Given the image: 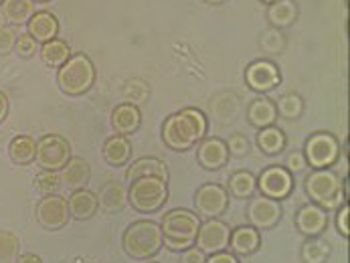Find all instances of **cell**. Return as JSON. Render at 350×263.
I'll return each mask as SVG.
<instances>
[{
	"label": "cell",
	"mask_w": 350,
	"mask_h": 263,
	"mask_svg": "<svg viewBox=\"0 0 350 263\" xmlns=\"http://www.w3.org/2000/svg\"><path fill=\"white\" fill-rule=\"evenodd\" d=\"M16 39L18 35L12 25H0V55H8L14 51Z\"/></svg>",
	"instance_id": "obj_41"
},
{
	"label": "cell",
	"mask_w": 350,
	"mask_h": 263,
	"mask_svg": "<svg viewBox=\"0 0 350 263\" xmlns=\"http://www.w3.org/2000/svg\"><path fill=\"white\" fill-rule=\"evenodd\" d=\"M0 4H2V0H0Z\"/></svg>",
	"instance_id": "obj_52"
},
{
	"label": "cell",
	"mask_w": 350,
	"mask_h": 263,
	"mask_svg": "<svg viewBox=\"0 0 350 263\" xmlns=\"http://www.w3.org/2000/svg\"><path fill=\"white\" fill-rule=\"evenodd\" d=\"M267 18L273 29H286L292 27L298 20V6L294 0H278L271 2L267 8Z\"/></svg>",
	"instance_id": "obj_29"
},
{
	"label": "cell",
	"mask_w": 350,
	"mask_h": 263,
	"mask_svg": "<svg viewBox=\"0 0 350 263\" xmlns=\"http://www.w3.org/2000/svg\"><path fill=\"white\" fill-rule=\"evenodd\" d=\"M122 94H124V100L128 104L142 105L146 104L148 98H150V85L146 81H142V79H128L124 83Z\"/></svg>",
	"instance_id": "obj_34"
},
{
	"label": "cell",
	"mask_w": 350,
	"mask_h": 263,
	"mask_svg": "<svg viewBox=\"0 0 350 263\" xmlns=\"http://www.w3.org/2000/svg\"><path fill=\"white\" fill-rule=\"evenodd\" d=\"M27 33L39 45H43V43L51 41V39H57V35H59V20H57V16L53 12H49V10H39V12H35L29 18Z\"/></svg>",
	"instance_id": "obj_20"
},
{
	"label": "cell",
	"mask_w": 350,
	"mask_h": 263,
	"mask_svg": "<svg viewBox=\"0 0 350 263\" xmlns=\"http://www.w3.org/2000/svg\"><path fill=\"white\" fill-rule=\"evenodd\" d=\"M257 191L267 199L284 201L294 191V176L284 166H267L257 176Z\"/></svg>",
	"instance_id": "obj_10"
},
{
	"label": "cell",
	"mask_w": 350,
	"mask_h": 263,
	"mask_svg": "<svg viewBox=\"0 0 350 263\" xmlns=\"http://www.w3.org/2000/svg\"><path fill=\"white\" fill-rule=\"evenodd\" d=\"M257 191V178L251 174L250 170H237L231 174L229 184H227V193L229 197L235 199H251Z\"/></svg>",
	"instance_id": "obj_31"
},
{
	"label": "cell",
	"mask_w": 350,
	"mask_h": 263,
	"mask_svg": "<svg viewBox=\"0 0 350 263\" xmlns=\"http://www.w3.org/2000/svg\"><path fill=\"white\" fill-rule=\"evenodd\" d=\"M275 107H278V115L280 117H284V120H298L304 113V100L298 94L290 92V94H284L278 100Z\"/></svg>",
	"instance_id": "obj_35"
},
{
	"label": "cell",
	"mask_w": 350,
	"mask_h": 263,
	"mask_svg": "<svg viewBox=\"0 0 350 263\" xmlns=\"http://www.w3.org/2000/svg\"><path fill=\"white\" fill-rule=\"evenodd\" d=\"M21 253V239L12 231L0 229V263H12Z\"/></svg>",
	"instance_id": "obj_36"
},
{
	"label": "cell",
	"mask_w": 350,
	"mask_h": 263,
	"mask_svg": "<svg viewBox=\"0 0 350 263\" xmlns=\"http://www.w3.org/2000/svg\"><path fill=\"white\" fill-rule=\"evenodd\" d=\"M206 130H208L206 115L200 109L185 107L164 120L162 140L170 150L187 152V150L195 148L206 136Z\"/></svg>",
	"instance_id": "obj_1"
},
{
	"label": "cell",
	"mask_w": 350,
	"mask_h": 263,
	"mask_svg": "<svg viewBox=\"0 0 350 263\" xmlns=\"http://www.w3.org/2000/svg\"><path fill=\"white\" fill-rule=\"evenodd\" d=\"M261 247V231H257L251 225H243L237 229H231L229 237V251L237 258H247L253 255Z\"/></svg>",
	"instance_id": "obj_17"
},
{
	"label": "cell",
	"mask_w": 350,
	"mask_h": 263,
	"mask_svg": "<svg viewBox=\"0 0 350 263\" xmlns=\"http://www.w3.org/2000/svg\"><path fill=\"white\" fill-rule=\"evenodd\" d=\"M225 144H227V148H229V156L241 158L250 154V140H247L245 134L235 132V134L229 136V140H227Z\"/></svg>",
	"instance_id": "obj_40"
},
{
	"label": "cell",
	"mask_w": 350,
	"mask_h": 263,
	"mask_svg": "<svg viewBox=\"0 0 350 263\" xmlns=\"http://www.w3.org/2000/svg\"><path fill=\"white\" fill-rule=\"evenodd\" d=\"M8 156L18 166L33 164L35 156H37V142H35V138L29 136V134H21V136L12 138V142L8 146Z\"/></svg>",
	"instance_id": "obj_30"
},
{
	"label": "cell",
	"mask_w": 350,
	"mask_h": 263,
	"mask_svg": "<svg viewBox=\"0 0 350 263\" xmlns=\"http://www.w3.org/2000/svg\"><path fill=\"white\" fill-rule=\"evenodd\" d=\"M146 263H158V262H152V260H148V262H146Z\"/></svg>",
	"instance_id": "obj_51"
},
{
	"label": "cell",
	"mask_w": 350,
	"mask_h": 263,
	"mask_svg": "<svg viewBox=\"0 0 350 263\" xmlns=\"http://www.w3.org/2000/svg\"><path fill=\"white\" fill-rule=\"evenodd\" d=\"M168 201V180L158 176H144L130 182L128 203L138 212H156Z\"/></svg>",
	"instance_id": "obj_6"
},
{
	"label": "cell",
	"mask_w": 350,
	"mask_h": 263,
	"mask_svg": "<svg viewBox=\"0 0 350 263\" xmlns=\"http://www.w3.org/2000/svg\"><path fill=\"white\" fill-rule=\"evenodd\" d=\"M35 189L45 197V195H57L59 186H61V178L59 172H51V170H41L35 180H33Z\"/></svg>",
	"instance_id": "obj_37"
},
{
	"label": "cell",
	"mask_w": 350,
	"mask_h": 263,
	"mask_svg": "<svg viewBox=\"0 0 350 263\" xmlns=\"http://www.w3.org/2000/svg\"><path fill=\"white\" fill-rule=\"evenodd\" d=\"M282 81V73L275 63L267 59H257L245 69V83L257 94H267L275 89Z\"/></svg>",
	"instance_id": "obj_14"
},
{
	"label": "cell",
	"mask_w": 350,
	"mask_h": 263,
	"mask_svg": "<svg viewBox=\"0 0 350 263\" xmlns=\"http://www.w3.org/2000/svg\"><path fill=\"white\" fill-rule=\"evenodd\" d=\"M35 219L45 231H61L67 227L71 212L69 203L61 195H45L35 209Z\"/></svg>",
	"instance_id": "obj_9"
},
{
	"label": "cell",
	"mask_w": 350,
	"mask_h": 263,
	"mask_svg": "<svg viewBox=\"0 0 350 263\" xmlns=\"http://www.w3.org/2000/svg\"><path fill=\"white\" fill-rule=\"evenodd\" d=\"M41 49V45L29 35V33H25V35H18V39H16V43H14V51L18 57H23V59H31V57H35L37 53Z\"/></svg>",
	"instance_id": "obj_39"
},
{
	"label": "cell",
	"mask_w": 350,
	"mask_h": 263,
	"mask_svg": "<svg viewBox=\"0 0 350 263\" xmlns=\"http://www.w3.org/2000/svg\"><path fill=\"white\" fill-rule=\"evenodd\" d=\"M12 263H45L39 255L35 253H18V258L14 260Z\"/></svg>",
	"instance_id": "obj_47"
},
{
	"label": "cell",
	"mask_w": 350,
	"mask_h": 263,
	"mask_svg": "<svg viewBox=\"0 0 350 263\" xmlns=\"http://www.w3.org/2000/svg\"><path fill=\"white\" fill-rule=\"evenodd\" d=\"M349 205L345 203L340 209L336 210V229H338V233L347 239L350 235V229H349Z\"/></svg>",
	"instance_id": "obj_43"
},
{
	"label": "cell",
	"mask_w": 350,
	"mask_h": 263,
	"mask_svg": "<svg viewBox=\"0 0 350 263\" xmlns=\"http://www.w3.org/2000/svg\"><path fill=\"white\" fill-rule=\"evenodd\" d=\"M69 203V212L73 219L77 221H90L92 217H96V212L100 210V201L98 195L88 191V189H77L71 193V197L67 199Z\"/></svg>",
	"instance_id": "obj_23"
},
{
	"label": "cell",
	"mask_w": 350,
	"mask_h": 263,
	"mask_svg": "<svg viewBox=\"0 0 350 263\" xmlns=\"http://www.w3.org/2000/svg\"><path fill=\"white\" fill-rule=\"evenodd\" d=\"M96 77H98L96 65L83 53L71 55L67 59V63L63 67H59V71H57L59 89L69 98H79V96L88 94L94 87Z\"/></svg>",
	"instance_id": "obj_4"
},
{
	"label": "cell",
	"mask_w": 350,
	"mask_h": 263,
	"mask_svg": "<svg viewBox=\"0 0 350 263\" xmlns=\"http://www.w3.org/2000/svg\"><path fill=\"white\" fill-rule=\"evenodd\" d=\"M282 214H284V209H282L280 201L267 199L263 195L251 197L250 205H247V221L257 231L275 229L278 223L282 221Z\"/></svg>",
	"instance_id": "obj_13"
},
{
	"label": "cell",
	"mask_w": 350,
	"mask_h": 263,
	"mask_svg": "<svg viewBox=\"0 0 350 263\" xmlns=\"http://www.w3.org/2000/svg\"><path fill=\"white\" fill-rule=\"evenodd\" d=\"M284 168H286L292 176L306 172V170H308V162H306L304 152H298V150L290 152V154L286 156V160H284Z\"/></svg>",
	"instance_id": "obj_42"
},
{
	"label": "cell",
	"mask_w": 350,
	"mask_h": 263,
	"mask_svg": "<svg viewBox=\"0 0 350 263\" xmlns=\"http://www.w3.org/2000/svg\"><path fill=\"white\" fill-rule=\"evenodd\" d=\"M144 176H158V178H164L168 180L170 172H168V166L164 160L154 156H144L134 160L132 164H128V170H126V180H136V178H144Z\"/></svg>",
	"instance_id": "obj_24"
},
{
	"label": "cell",
	"mask_w": 350,
	"mask_h": 263,
	"mask_svg": "<svg viewBox=\"0 0 350 263\" xmlns=\"http://www.w3.org/2000/svg\"><path fill=\"white\" fill-rule=\"evenodd\" d=\"M330 258V245L318 237H308L301 245V262L304 263H326Z\"/></svg>",
	"instance_id": "obj_33"
},
{
	"label": "cell",
	"mask_w": 350,
	"mask_h": 263,
	"mask_svg": "<svg viewBox=\"0 0 350 263\" xmlns=\"http://www.w3.org/2000/svg\"><path fill=\"white\" fill-rule=\"evenodd\" d=\"M100 209H103L107 214H116L128 207V189L122 182H107L100 191Z\"/></svg>",
	"instance_id": "obj_25"
},
{
	"label": "cell",
	"mask_w": 350,
	"mask_h": 263,
	"mask_svg": "<svg viewBox=\"0 0 350 263\" xmlns=\"http://www.w3.org/2000/svg\"><path fill=\"white\" fill-rule=\"evenodd\" d=\"M35 2L33 0H2L0 4V14L2 18L12 25V27H18V25H27L29 18L35 14Z\"/></svg>",
	"instance_id": "obj_27"
},
{
	"label": "cell",
	"mask_w": 350,
	"mask_h": 263,
	"mask_svg": "<svg viewBox=\"0 0 350 263\" xmlns=\"http://www.w3.org/2000/svg\"><path fill=\"white\" fill-rule=\"evenodd\" d=\"M162 231L160 225L142 219L132 223L122 237V247L124 251L132 258V260H140V262H148L152 260L160 249H162Z\"/></svg>",
	"instance_id": "obj_5"
},
{
	"label": "cell",
	"mask_w": 350,
	"mask_h": 263,
	"mask_svg": "<svg viewBox=\"0 0 350 263\" xmlns=\"http://www.w3.org/2000/svg\"><path fill=\"white\" fill-rule=\"evenodd\" d=\"M142 126V111L140 107L134 104H124L116 105L111 111V128L116 130V134L120 136H132L140 130Z\"/></svg>",
	"instance_id": "obj_18"
},
{
	"label": "cell",
	"mask_w": 350,
	"mask_h": 263,
	"mask_svg": "<svg viewBox=\"0 0 350 263\" xmlns=\"http://www.w3.org/2000/svg\"><path fill=\"white\" fill-rule=\"evenodd\" d=\"M263 2H269L271 4V2H278V0H263Z\"/></svg>",
	"instance_id": "obj_49"
},
{
	"label": "cell",
	"mask_w": 350,
	"mask_h": 263,
	"mask_svg": "<svg viewBox=\"0 0 350 263\" xmlns=\"http://www.w3.org/2000/svg\"><path fill=\"white\" fill-rule=\"evenodd\" d=\"M259 45H261L263 51L269 53V55H280V53L284 51V47H286V39L280 33V29L271 27V29L263 31V35L259 39Z\"/></svg>",
	"instance_id": "obj_38"
},
{
	"label": "cell",
	"mask_w": 350,
	"mask_h": 263,
	"mask_svg": "<svg viewBox=\"0 0 350 263\" xmlns=\"http://www.w3.org/2000/svg\"><path fill=\"white\" fill-rule=\"evenodd\" d=\"M132 142L128 140V136H111L103 142V148H101V156L103 160L111 166V168H122L126 164H130L132 160Z\"/></svg>",
	"instance_id": "obj_22"
},
{
	"label": "cell",
	"mask_w": 350,
	"mask_h": 263,
	"mask_svg": "<svg viewBox=\"0 0 350 263\" xmlns=\"http://www.w3.org/2000/svg\"><path fill=\"white\" fill-rule=\"evenodd\" d=\"M247 120L253 128L261 130L267 126H275L278 120V107L275 102H271L269 98H257L253 100L247 107Z\"/></svg>",
	"instance_id": "obj_26"
},
{
	"label": "cell",
	"mask_w": 350,
	"mask_h": 263,
	"mask_svg": "<svg viewBox=\"0 0 350 263\" xmlns=\"http://www.w3.org/2000/svg\"><path fill=\"white\" fill-rule=\"evenodd\" d=\"M296 227L304 237H320L328 229V212L318 205H304L296 212Z\"/></svg>",
	"instance_id": "obj_16"
},
{
	"label": "cell",
	"mask_w": 350,
	"mask_h": 263,
	"mask_svg": "<svg viewBox=\"0 0 350 263\" xmlns=\"http://www.w3.org/2000/svg\"><path fill=\"white\" fill-rule=\"evenodd\" d=\"M204 263H239V260L231 251H219V253L206 255V262Z\"/></svg>",
	"instance_id": "obj_45"
},
{
	"label": "cell",
	"mask_w": 350,
	"mask_h": 263,
	"mask_svg": "<svg viewBox=\"0 0 350 263\" xmlns=\"http://www.w3.org/2000/svg\"><path fill=\"white\" fill-rule=\"evenodd\" d=\"M71 158V144L59 134H47L37 142V164L41 170L59 172Z\"/></svg>",
	"instance_id": "obj_8"
},
{
	"label": "cell",
	"mask_w": 350,
	"mask_h": 263,
	"mask_svg": "<svg viewBox=\"0 0 350 263\" xmlns=\"http://www.w3.org/2000/svg\"><path fill=\"white\" fill-rule=\"evenodd\" d=\"M59 178L63 184H67L71 191L77 189H85V184L92 180V166L85 158L81 156H71L69 162L59 170Z\"/></svg>",
	"instance_id": "obj_21"
},
{
	"label": "cell",
	"mask_w": 350,
	"mask_h": 263,
	"mask_svg": "<svg viewBox=\"0 0 350 263\" xmlns=\"http://www.w3.org/2000/svg\"><path fill=\"white\" fill-rule=\"evenodd\" d=\"M33 2H35V4H37V2H47V0H33Z\"/></svg>",
	"instance_id": "obj_50"
},
{
	"label": "cell",
	"mask_w": 350,
	"mask_h": 263,
	"mask_svg": "<svg viewBox=\"0 0 350 263\" xmlns=\"http://www.w3.org/2000/svg\"><path fill=\"white\" fill-rule=\"evenodd\" d=\"M208 111L213 115V120L221 126H227V124H233L241 111V102L235 94L231 92H223V94H217L211 104H208Z\"/></svg>",
	"instance_id": "obj_19"
},
{
	"label": "cell",
	"mask_w": 350,
	"mask_h": 263,
	"mask_svg": "<svg viewBox=\"0 0 350 263\" xmlns=\"http://www.w3.org/2000/svg\"><path fill=\"white\" fill-rule=\"evenodd\" d=\"M195 207L197 214L206 219H219L229 210V193L217 182H206L195 193Z\"/></svg>",
	"instance_id": "obj_11"
},
{
	"label": "cell",
	"mask_w": 350,
	"mask_h": 263,
	"mask_svg": "<svg viewBox=\"0 0 350 263\" xmlns=\"http://www.w3.org/2000/svg\"><path fill=\"white\" fill-rule=\"evenodd\" d=\"M204 2H208V4H223V2H227V0H204Z\"/></svg>",
	"instance_id": "obj_48"
},
{
	"label": "cell",
	"mask_w": 350,
	"mask_h": 263,
	"mask_svg": "<svg viewBox=\"0 0 350 263\" xmlns=\"http://www.w3.org/2000/svg\"><path fill=\"white\" fill-rule=\"evenodd\" d=\"M10 111V104H8V96L4 92H0V124L8 117Z\"/></svg>",
	"instance_id": "obj_46"
},
{
	"label": "cell",
	"mask_w": 350,
	"mask_h": 263,
	"mask_svg": "<svg viewBox=\"0 0 350 263\" xmlns=\"http://www.w3.org/2000/svg\"><path fill=\"white\" fill-rule=\"evenodd\" d=\"M304 186H306V195L310 197V201L326 212L338 210L347 203V195L342 191V180L330 168L312 170L306 176Z\"/></svg>",
	"instance_id": "obj_3"
},
{
	"label": "cell",
	"mask_w": 350,
	"mask_h": 263,
	"mask_svg": "<svg viewBox=\"0 0 350 263\" xmlns=\"http://www.w3.org/2000/svg\"><path fill=\"white\" fill-rule=\"evenodd\" d=\"M229 237H231V227L227 223H223L221 219H208V221L200 223L195 245L202 253L213 255L219 251H227Z\"/></svg>",
	"instance_id": "obj_12"
},
{
	"label": "cell",
	"mask_w": 350,
	"mask_h": 263,
	"mask_svg": "<svg viewBox=\"0 0 350 263\" xmlns=\"http://www.w3.org/2000/svg\"><path fill=\"white\" fill-rule=\"evenodd\" d=\"M304 156L314 170L332 168L340 158V144L330 132H314L304 144Z\"/></svg>",
	"instance_id": "obj_7"
},
{
	"label": "cell",
	"mask_w": 350,
	"mask_h": 263,
	"mask_svg": "<svg viewBox=\"0 0 350 263\" xmlns=\"http://www.w3.org/2000/svg\"><path fill=\"white\" fill-rule=\"evenodd\" d=\"M200 217L189 209H174L166 212L160 223L162 243L170 251H185L195 245L200 227Z\"/></svg>",
	"instance_id": "obj_2"
},
{
	"label": "cell",
	"mask_w": 350,
	"mask_h": 263,
	"mask_svg": "<svg viewBox=\"0 0 350 263\" xmlns=\"http://www.w3.org/2000/svg\"><path fill=\"white\" fill-rule=\"evenodd\" d=\"M288 138L284 134V130H280L278 126H267L261 128L257 134V146L263 154L267 156H278L286 150Z\"/></svg>",
	"instance_id": "obj_28"
},
{
	"label": "cell",
	"mask_w": 350,
	"mask_h": 263,
	"mask_svg": "<svg viewBox=\"0 0 350 263\" xmlns=\"http://www.w3.org/2000/svg\"><path fill=\"white\" fill-rule=\"evenodd\" d=\"M206 262V253H202L197 245L180 251V263H204Z\"/></svg>",
	"instance_id": "obj_44"
},
{
	"label": "cell",
	"mask_w": 350,
	"mask_h": 263,
	"mask_svg": "<svg viewBox=\"0 0 350 263\" xmlns=\"http://www.w3.org/2000/svg\"><path fill=\"white\" fill-rule=\"evenodd\" d=\"M39 55H41V61L47 65V67H63L67 63V59L71 57V49L65 41L61 39H51L47 43L41 45L39 49Z\"/></svg>",
	"instance_id": "obj_32"
},
{
	"label": "cell",
	"mask_w": 350,
	"mask_h": 263,
	"mask_svg": "<svg viewBox=\"0 0 350 263\" xmlns=\"http://www.w3.org/2000/svg\"><path fill=\"white\" fill-rule=\"evenodd\" d=\"M197 162L204 170H221L229 162V148L221 138H202L197 144Z\"/></svg>",
	"instance_id": "obj_15"
}]
</instances>
